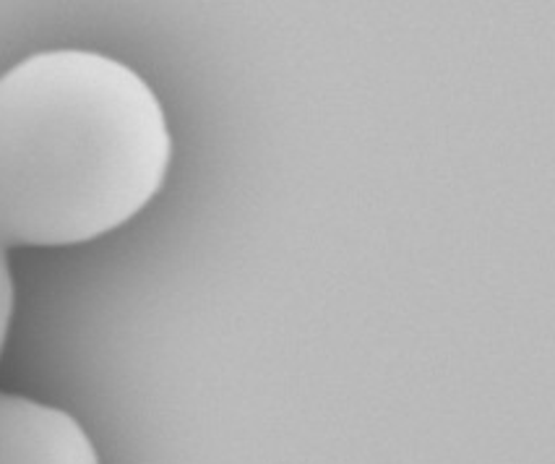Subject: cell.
<instances>
[{"label":"cell","mask_w":555,"mask_h":464,"mask_svg":"<svg viewBox=\"0 0 555 464\" xmlns=\"http://www.w3.org/2000/svg\"><path fill=\"white\" fill-rule=\"evenodd\" d=\"M172 139L163 102L92 50H44L0 76V248L76 246L157 196Z\"/></svg>","instance_id":"6da1fadb"},{"label":"cell","mask_w":555,"mask_h":464,"mask_svg":"<svg viewBox=\"0 0 555 464\" xmlns=\"http://www.w3.org/2000/svg\"><path fill=\"white\" fill-rule=\"evenodd\" d=\"M0 464H100V454L66 410L0 391Z\"/></svg>","instance_id":"7a4b0ae2"},{"label":"cell","mask_w":555,"mask_h":464,"mask_svg":"<svg viewBox=\"0 0 555 464\" xmlns=\"http://www.w3.org/2000/svg\"><path fill=\"white\" fill-rule=\"evenodd\" d=\"M11 315H14V276H11L9 259H5V248H0V352L9 337Z\"/></svg>","instance_id":"3957f363"}]
</instances>
